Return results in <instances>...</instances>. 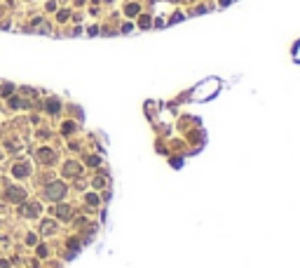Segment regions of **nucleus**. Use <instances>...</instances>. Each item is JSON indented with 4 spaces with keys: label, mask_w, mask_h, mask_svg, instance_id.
Masks as SVG:
<instances>
[{
    "label": "nucleus",
    "mask_w": 300,
    "mask_h": 268,
    "mask_svg": "<svg viewBox=\"0 0 300 268\" xmlns=\"http://www.w3.org/2000/svg\"><path fill=\"white\" fill-rule=\"evenodd\" d=\"M63 193H66V186H63V183H49L47 191H45V195H47L49 200H61Z\"/></svg>",
    "instance_id": "f257e3e1"
},
{
    "label": "nucleus",
    "mask_w": 300,
    "mask_h": 268,
    "mask_svg": "<svg viewBox=\"0 0 300 268\" xmlns=\"http://www.w3.org/2000/svg\"><path fill=\"white\" fill-rule=\"evenodd\" d=\"M5 198L10 200V202H21V200L26 198V193H24L21 188H16V186H10V188H7V193H5Z\"/></svg>",
    "instance_id": "f03ea898"
},
{
    "label": "nucleus",
    "mask_w": 300,
    "mask_h": 268,
    "mask_svg": "<svg viewBox=\"0 0 300 268\" xmlns=\"http://www.w3.org/2000/svg\"><path fill=\"white\" fill-rule=\"evenodd\" d=\"M12 174H14L16 179H24V177H28V174H31V165H28V162H19V165H14Z\"/></svg>",
    "instance_id": "7ed1b4c3"
},
{
    "label": "nucleus",
    "mask_w": 300,
    "mask_h": 268,
    "mask_svg": "<svg viewBox=\"0 0 300 268\" xmlns=\"http://www.w3.org/2000/svg\"><path fill=\"white\" fill-rule=\"evenodd\" d=\"M38 212H40V205H35V202L28 205V207H24V214L31 216V219H33V216H38Z\"/></svg>",
    "instance_id": "20e7f679"
},
{
    "label": "nucleus",
    "mask_w": 300,
    "mask_h": 268,
    "mask_svg": "<svg viewBox=\"0 0 300 268\" xmlns=\"http://www.w3.org/2000/svg\"><path fill=\"white\" fill-rule=\"evenodd\" d=\"M38 155H40V160H42V162H52V150H45V148H42Z\"/></svg>",
    "instance_id": "39448f33"
},
{
    "label": "nucleus",
    "mask_w": 300,
    "mask_h": 268,
    "mask_svg": "<svg viewBox=\"0 0 300 268\" xmlns=\"http://www.w3.org/2000/svg\"><path fill=\"white\" fill-rule=\"evenodd\" d=\"M56 214L61 216V219H70V209H68V207H59Z\"/></svg>",
    "instance_id": "423d86ee"
},
{
    "label": "nucleus",
    "mask_w": 300,
    "mask_h": 268,
    "mask_svg": "<svg viewBox=\"0 0 300 268\" xmlns=\"http://www.w3.org/2000/svg\"><path fill=\"white\" fill-rule=\"evenodd\" d=\"M52 228H54V221H45V224H42V231L45 233H49Z\"/></svg>",
    "instance_id": "0eeeda50"
},
{
    "label": "nucleus",
    "mask_w": 300,
    "mask_h": 268,
    "mask_svg": "<svg viewBox=\"0 0 300 268\" xmlns=\"http://www.w3.org/2000/svg\"><path fill=\"white\" fill-rule=\"evenodd\" d=\"M12 90H14L12 85H2V94H5V97H7V94H12Z\"/></svg>",
    "instance_id": "6e6552de"
},
{
    "label": "nucleus",
    "mask_w": 300,
    "mask_h": 268,
    "mask_svg": "<svg viewBox=\"0 0 300 268\" xmlns=\"http://www.w3.org/2000/svg\"><path fill=\"white\" fill-rule=\"evenodd\" d=\"M56 111H59V104L52 101V104H49V113H56Z\"/></svg>",
    "instance_id": "1a4fd4ad"
},
{
    "label": "nucleus",
    "mask_w": 300,
    "mask_h": 268,
    "mask_svg": "<svg viewBox=\"0 0 300 268\" xmlns=\"http://www.w3.org/2000/svg\"><path fill=\"white\" fill-rule=\"evenodd\" d=\"M0 14H2V7H0Z\"/></svg>",
    "instance_id": "9d476101"
}]
</instances>
